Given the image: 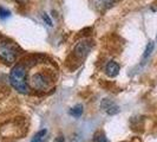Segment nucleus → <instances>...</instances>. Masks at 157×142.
I'll return each mask as SVG.
<instances>
[{
  "label": "nucleus",
  "mask_w": 157,
  "mask_h": 142,
  "mask_svg": "<svg viewBox=\"0 0 157 142\" xmlns=\"http://www.w3.org/2000/svg\"><path fill=\"white\" fill-rule=\"evenodd\" d=\"M41 18H43L44 23H46L47 25H48V26H52V25H53V24H52V20H51V18L48 17V14H47V13H43Z\"/></svg>",
  "instance_id": "ddd939ff"
},
{
  "label": "nucleus",
  "mask_w": 157,
  "mask_h": 142,
  "mask_svg": "<svg viewBox=\"0 0 157 142\" xmlns=\"http://www.w3.org/2000/svg\"><path fill=\"white\" fill-rule=\"evenodd\" d=\"M26 69L23 64H18L16 65L10 73V83L11 85L16 89L18 93L23 95H27L30 93V87L27 85L26 81Z\"/></svg>",
  "instance_id": "f257e3e1"
},
{
  "label": "nucleus",
  "mask_w": 157,
  "mask_h": 142,
  "mask_svg": "<svg viewBox=\"0 0 157 142\" xmlns=\"http://www.w3.org/2000/svg\"><path fill=\"white\" fill-rule=\"evenodd\" d=\"M154 49H155V43L154 41H149L145 46V50H144V53H143V59H147L149 58L150 55L154 52Z\"/></svg>",
  "instance_id": "1a4fd4ad"
},
{
  "label": "nucleus",
  "mask_w": 157,
  "mask_h": 142,
  "mask_svg": "<svg viewBox=\"0 0 157 142\" xmlns=\"http://www.w3.org/2000/svg\"><path fill=\"white\" fill-rule=\"evenodd\" d=\"M91 49H92V41H90V40H82V41H79L78 44L75 46L73 52H75V55L77 56L78 58H85L89 55V52L91 51Z\"/></svg>",
  "instance_id": "20e7f679"
},
{
  "label": "nucleus",
  "mask_w": 157,
  "mask_h": 142,
  "mask_svg": "<svg viewBox=\"0 0 157 142\" xmlns=\"http://www.w3.org/2000/svg\"><path fill=\"white\" fill-rule=\"evenodd\" d=\"M17 51L14 46L6 40H0V59L6 64H12L16 62Z\"/></svg>",
  "instance_id": "f03ea898"
},
{
  "label": "nucleus",
  "mask_w": 157,
  "mask_h": 142,
  "mask_svg": "<svg viewBox=\"0 0 157 142\" xmlns=\"http://www.w3.org/2000/svg\"><path fill=\"white\" fill-rule=\"evenodd\" d=\"M30 82H31V87L36 90H46L48 88V84H50L46 75L41 73V72L34 73L30 79Z\"/></svg>",
  "instance_id": "7ed1b4c3"
},
{
  "label": "nucleus",
  "mask_w": 157,
  "mask_h": 142,
  "mask_svg": "<svg viewBox=\"0 0 157 142\" xmlns=\"http://www.w3.org/2000/svg\"><path fill=\"white\" fill-rule=\"evenodd\" d=\"M10 16H11V12L6 8H4L2 6H0V18L1 19H6Z\"/></svg>",
  "instance_id": "9b49d317"
},
{
  "label": "nucleus",
  "mask_w": 157,
  "mask_h": 142,
  "mask_svg": "<svg viewBox=\"0 0 157 142\" xmlns=\"http://www.w3.org/2000/svg\"><path fill=\"white\" fill-rule=\"evenodd\" d=\"M99 5H102V6H104V7H109V6H111L116 0H96Z\"/></svg>",
  "instance_id": "f8f14e48"
},
{
  "label": "nucleus",
  "mask_w": 157,
  "mask_h": 142,
  "mask_svg": "<svg viewBox=\"0 0 157 142\" xmlns=\"http://www.w3.org/2000/svg\"><path fill=\"white\" fill-rule=\"evenodd\" d=\"M94 142H108V139L103 133H97L94 137Z\"/></svg>",
  "instance_id": "9d476101"
},
{
  "label": "nucleus",
  "mask_w": 157,
  "mask_h": 142,
  "mask_svg": "<svg viewBox=\"0 0 157 142\" xmlns=\"http://www.w3.org/2000/svg\"><path fill=\"white\" fill-rule=\"evenodd\" d=\"M101 108L108 115H116L119 112V107L110 98H103L101 102Z\"/></svg>",
  "instance_id": "39448f33"
},
{
  "label": "nucleus",
  "mask_w": 157,
  "mask_h": 142,
  "mask_svg": "<svg viewBox=\"0 0 157 142\" xmlns=\"http://www.w3.org/2000/svg\"><path fill=\"white\" fill-rule=\"evenodd\" d=\"M53 142H64V137L60 135V136H58V137H56V140Z\"/></svg>",
  "instance_id": "4468645a"
},
{
  "label": "nucleus",
  "mask_w": 157,
  "mask_h": 142,
  "mask_svg": "<svg viewBox=\"0 0 157 142\" xmlns=\"http://www.w3.org/2000/svg\"><path fill=\"white\" fill-rule=\"evenodd\" d=\"M47 136V129H41L32 137L31 142H45Z\"/></svg>",
  "instance_id": "0eeeda50"
},
{
  "label": "nucleus",
  "mask_w": 157,
  "mask_h": 142,
  "mask_svg": "<svg viewBox=\"0 0 157 142\" xmlns=\"http://www.w3.org/2000/svg\"><path fill=\"white\" fill-rule=\"evenodd\" d=\"M69 112H70L71 116H73V117H80L82 114H83V105H82V104L75 105L73 108H71Z\"/></svg>",
  "instance_id": "6e6552de"
},
{
  "label": "nucleus",
  "mask_w": 157,
  "mask_h": 142,
  "mask_svg": "<svg viewBox=\"0 0 157 142\" xmlns=\"http://www.w3.org/2000/svg\"><path fill=\"white\" fill-rule=\"evenodd\" d=\"M119 64L116 63L115 61H110L109 63L106 64L105 66V73L109 76V77H116L118 73H119Z\"/></svg>",
  "instance_id": "423d86ee"
}]
</instances>
